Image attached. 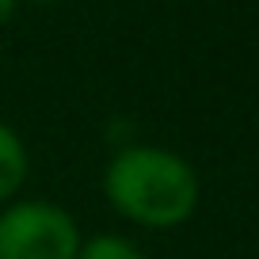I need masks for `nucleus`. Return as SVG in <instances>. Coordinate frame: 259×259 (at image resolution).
<instances>
[{"instance_id":"obj_1","label":"nucleus","mask_w":259,"mask_h":259,"mask_svg":"<svg viewBox=\"0 0 259 259\" xmlns=\"http://www.w3.org/2000/svg\"><path fill=\"white\" fill-rule=\"evenodd\" d=\"M103 191L122 218L149 229H171L198 206V179L191 164L156 145H126L103 171Z\"/></svg>"},{"instance_id":"obj_2","label":"nucleus","mask_w":259,"mask_h":259,"mask_svg":"<svg viewBox=\"0 0 259 259\" xmlns=\"http://www.w3.org/2000/svg\"><path fill=\"white\" fill-rule=\"evenodd\" d=\"M80 229L61 206L23 198L0 210V259H76Z\"/></svg>"},{"instance_id":"obj_5","label":"nucleus","mask_w":259,"mask_h":259,"mask_svg":"<svg viewBox=\"0 0 259 259\" xmlns=\"http://www.w3.org/2000/svg\"><path fill=\"white\" fill-rule=\"evenodd\" d=\"M16 4H19V0H0V27L16 16Z\"/></svg>"},{"instance_id":"obj_4","label":"nucleus","mask_w":259,"mask_h":259,"mask_svg":"<svg viewBox=\"0 0 259 259\" xmlns=\"http://www.w3.org/2000/svg\"><path fill=\"white\" fill-rule=\"evenodd\" d=\"M76 259H145V255H141V251L134 248L126 236L99 233V236H92V240H84V244H80Z\"/></svg>"},{"instance_id":"obj_3","label":"nucleus","mask_w":259,"mask_h":259,"mask_svg":"<svg viewBox=\"0 0 259 259\" xmlns=\"http://www.w3.org/2000/svg\"><path fill=\"white\" fill-rule=\"evenodd\" d=\"M27 179V149L12 126L0 122V202H8L12 194Z\"/></svg>"},{"instance_id":"obj_6","label":"nucleus","mask_w":259,"mask_h":259,"mask_svg":"<svg viewBox=\"0 0 259 259\" xmlns=\"http://www.w3.org/2000/svg\"><path fill=\"white\" fill-rule=\"evenodd\" d=\"M34 4H57V0H34Z\"/></svg>"}]
</instances>
